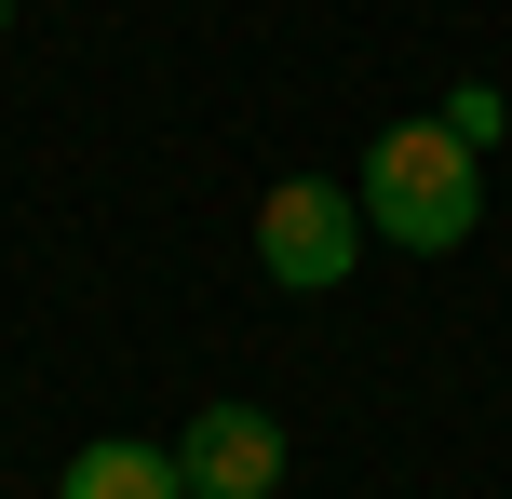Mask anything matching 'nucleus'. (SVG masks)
<instances>
[{"label":"nucleus","instance_id":"obj_1","mask_svg":"<svg viewBox=\"0 0 512 499\" xmlns=\"http://www.w3.org/2000/svg\"><path fill=\"white\" fill-rule=\"evenodd\" d=\"M364 230H391L405 257H445V243L472 230V149L445 122H391L378 149H364Z\"/></svg>","mask_w":512,"mask_h":499},{"label":"nucleus","instance_id":"obj_2","mask_svg":"<svg viewBox=\"0 0 512 499\" xmlns=\"http://www.w3.org/2000/svg\"><path fill=\"white\" fill-rule=\"evenodd\" d=\"M351 243H364V203L324 189V176H283L270 203H256V257H270V284H297V297H324L337 270H351Z\"/></svg>","mask_w":512,"mask_h":499},{"label":"nucleus","instance_id":"obj_3","mask_svg":"<svg viewBox=\"0 0 512 499\" xmlns=\"http://www.w3.org/2000/svg\"><path fill=\"white\" fill-rule=\"evenodd\" d=\"M176 473L203 499H270L283 486V419H270V405H203L189 446H176Z\"/></svg>","mask_w":512,"mask_h":499},{"label":"nucleus","instance_id":"obj_4","mask_svg":"<svg viewBox=\"0 0 512 499\" xmlns=\"http://www.w3.org/2000/svg\"><path fill=\"white\" fill-rule=\"evenodd\" d=\"M54 499H189V473H176V446H81L68 473H54Z\"/></svg>","mask_w":512,"mask_h":499},{"label":"nucleus","instance_id":"obj_5","mask_svg":"<svg viewBox=\"0 0 512 499\" xmlns=\"http://www.w3.org/2000/svg\"><path fill=\"white\" fill-rule=\"evenodd\" d=\"M499 122H512V108L486 95V81H459V95H445V135H459V149H486V135H499Z\"/></svg>","mask_w":512,"mask_h":499},{"label":"nucleus","instance_id":"obj_6","mask_svg":"<svg viewBox=\"0 0 512 499\" xmlns=\"http://www.w3.org/2000/svg\"><path fill=\"white\" fill-rule=\"evenodd\" d=\"M0 27H14V0H0Z\"/></svg>","mask_w":512,"mask_h":499},{"label":"nucleus","instance_id":"obj_7","mask_svg":"<svg viewBox=\"0 0 512 499\" xmlns=\"http://www.w3.org/2000/svg\"><path fill=\"white\" fill-rule=\"evenodd\" d=\"M189 499H203V486H189Z\"/></svg>","mask_w":512,"mask_h":499}]
</instances>
